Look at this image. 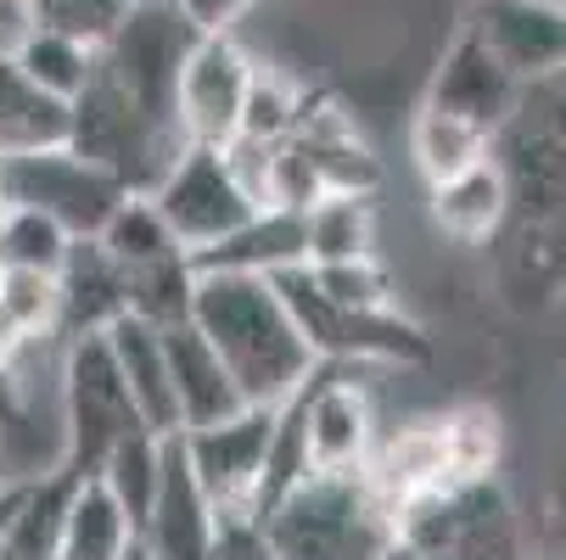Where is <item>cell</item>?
I'll use <instances>...</instances> for the list:
<instances>
[{"label": "cell", "instance_id": "34", "mask_svg": "<svg viewBox=\"0 0 566 560\" xmlns=\"http://www.w3.org/2000/svg\"><path fill=\"white\" fill-rule=\"evenodd\" d=\"M443 437H449V476L454 483H476V476H494L500 465V421L494 410L465 404L443 415Z\"/></svg>", "mask_w": 566, "mask_h": 560}, {"label": "cell", "instance_id": "40", "mask_svg": "<svg viewBox=\"0 0 566 560\" xmlns=\"http://www.w3.org/2000/svg\"><path fill=\"white\" fill-rule=\"evenodd\" d=\"M23 421V398H18V381H12V370L0 364V426H18Z\"/></svg>", "mask_w": 566, "mask_h": 560}, {"label": "cell", "instance_id": "8", "mask_svg": "<svg viewBox=\"0 0 566 560\" xmlns=\"http://www.w3.org/2000/svg\"><path fill=\"white\" fill-rule=\"evenodd\" d=\"M146 197L157 202V213H164L175 247H180L186 258L202 253V247H213L219 235H230L235 224H248V219L259 213V208L248 202V191L230 180L219 146H208V140H186L180 157L169 163V175L157 180Z\"/></svg>", "mask_w": 566, "mask_h": 560}, {"label": "cell", "instance_id": "16", "mask_svg": "<svg viewBox=\"0 0 566 560\" xmlns=\"http://www.w3.org/2000/svg\"><path fill=\"white\" fill-rule=\"evenodd\" d=\"M308 264V242H303V213L292 208H259L248 224H235L230 235H219L213 247L191 253L197 275H275Z\"/></svg>", "mask_w": 566, "mask_h": 560}, {"label": "cell", "instance_id": "37", "mask_svg": "<svg viewBox=\"0 0 566 560\" xmlns=\"http://www.w3.org/2000/svg\"><path fill=\"white\" fill-rule=\"evenodd\" d=\"M314 286L343 308H392V275L381 270V258H348V264H308Z\"/></svg>", "mask_w": 566, "mask_h": 560}, {"label": "cell", "instance_id": "31", "mask_svg": "<svg viewBox=\"0 0 566 560\" xmlns=\"http://www.w3.org/2000/svg\"><path fill=\"white\" fill-rule=\"evenodd\" d=\"M191 258L175 253V258H157V264H140V270H124V308L151 319V326H175V319L191 314Z\"/></svg>", "mask_w": 566, "mask_h": 560}, {"label": "cell", "instance_id": "13", "mask_svg": "<svg viewBox=\"0 0 566 560\" xmlns=\"http://www.w3.org/2000/svg\"><path fill=\"white\" fill-rule=\"evenodd\" d=\"M303 443L308 471H365L376 448V410L359 381L303 387Z\"/></svg>", "mask_w": 566, "mask_h": 560}, {"label": "cell", "instance_id": "17", "mask_svg": "<svg viewBox=\"0 0 566 560\" xmlns=\"http://www.w3.org/2000/svg\"><path fill=\"white\" fill-rule=\"evenodd\" d=\"M164 353H169L180 426H208V421H224V415H235L241 404H248L241 387H235V376L224 370V359L213 353V342L191 326V319L164 326Z\"/></svg>", "mask_w": 566, "mask_h": 560}, {"label": "cell", "instance_id": "21", "mask_svg": "<svg viewBox=\"0 0 566 560\" xmlns=\"http://www.w3.org/2000/svg\"><path fill=\"white\" fill-rule=\"evenodd\" d=\"M129 543H135V521L113 499V488L102 476H78L56 527V543H51V560H118Z\"/></svg>", "mask_w": 566, "mask_h": 560}, {"label": "cell", "instance_id": "41", "mask_svg": "<svg viewBox=\"0 0 566 560\" xmlns=\"http://www.w3.org/2000/svg\"><path fill=\"white\" fill-rule=\"evenodd\" d=\"M18 494H23V476H7V483H0V549H7V527H12Z\"/></svg>", "mask_w": 566, "mask_h": 560}, {"label": "cell", "instance_id": "12", "mask_svg": "<svg viewBox=\"0 0 566 560\" xmlns=\"http://www.w3.org/2000/svg\"><path fill=\"white\" fill-rule=\"evenodd\" d=\"M248 78H253V56L235 45V34H202L180 67V135L208 146L230 140Z\"/></svg>", "mask_w": 566, "mask_h": 560}, {"label": "cell", "instance_id": "35", "mask_svg": "<svg viewBox=\"0 0 566 560\" xmlns=\"http://www.w3.org/2000/svg\"><path fill=\"white\" fill-rule=\"evenodd\" d=\"M129 0H29L23 7V23L34 29H56V34H73L85 45H107V34L124 23Z\"/></svg>", "mask_w": 566, "mask_h": 560}, {"label": "cell", "instance_id": "14", "mask_svg": "<svg viewBox=\"0 0 566 560\" xmlns=\"http://www.w3.org/2000/svg\"><path fill=\"white\" fill-rule=\"evenodd\" d=\"M427 102H432V107H449V113H460V118H471V124H482V129H500V124L516 113L522 85L500 67V56L465 29V34H454V45L443 51Z\"/></svg>", "mask_w": 566, "mask_h": 560}, {"label": "cell", "instance_id": "20", "mask_svg": "<svg viewBox=\"0 0 566 560\" xmlns=\"http://www.w3.org/2000/svg\"><path fill=\"white\" fill-rule=\"evenodd\" d=\"M427 191H432V224L460 247L489 242L511 213V180H505V169L494 163V157H482V163H471L465 175L438 180Z\"/></svg>", "mask_w": 566, "mask_h": 560}, {"label": "cell", "instance_id": "36", "mask_svg": "<svg viewBox=\"0 0 566 560\" xmlns=\"http://www.w3.org/2000/svg\"><path fill=\"white\" fill-rule=\"evenodd\" d=\"M326 175L314 169V157L286 135L270 146V169H264V208H292V213H308L319 197H326Z\"/></svg>", "mask_w": 566, "mask_h": 560}, {"label": "cell", "instance_id": "18", "mask_svg": "<svg viewBox=\"0 0 566 560\" xmlns=\"http://www.w3.org/2000/svg\"><path fill=\"white\" fill-rule=\"evenodd\" d=\"M292 140L314 157V169L326 175L332 191H376L381 186V163L365 146V135L354 129V118L332 102V96H303Z\"/></svg>", "mask_w": 566, "mask_h": 560}, {"label": "cell", "instance_id": "39", "mask_svg": "<svg viewBox=\"0 0 566 560\" xmlns=\"http://www.w3.org/2000/svg\"><path fill=\"white\" fill-rule=\"evenodd\" d=\"M180 12H186L202 34H230L241 18L253 12V0H180Z\"/></svg>", "mask_w": 566, "mask_h": 560}, {"label": "cell", "instance_id": "32", "mask_svg": "<svg viewBox=\"0 0 566 560\" xmlns=\"http://www.w3.org/2000/svg\"><path fill=\"white\" fill-rule=\"evenodd\" d=\"M297 107H303V85H297V78H286L281 67H259V62H253L248 96H241V113H235V135L275 146V140L292 135Z\"/></svg>", "mask_w": 566, "mask_h": 560}, {"label": "cell", "instance_id": "47", "mask_svg": "<svg viewBox=\"0 0 566 560\" xmlns=\"http://www.w3.org/2000/svg\"><path fill=\"white\" fill-rule=\"evenodd\" d=\"M522 560H527V554H522ZM538 560H555V554H538Z\"/></svg>", "mask_w": 566, "mask_h": 560}, {"label": "cell", "instance_id": "33", "mask_svg": "<svg viewBox=\"0 0 566 560\" xmlns=\"http://www.w3.org/2000/svg\"><path fill=\"white\" fill-rule=\"evenodd\" d=\"M67 247H73V235L51 219V213H40V208H7V224H0V264H29V270H62V258H67Z\"/></svg>", "mask_w": 566, "mask_h": 560}, {"label": "cell", "instance_id": "4", "mask_svg": "<svg viewBox=\"0 0 566 560\" xmlns=\"http://www.w3.org/2000/svg\"><path fill=\"white\" fill-rule=\"evenodd\" d=\"M270 286L281 292L286 314L297 319L303 342L314 348V359H376V364H427L432 359V337L403 319L398 308H343L314 286L308 264L275 270Z\"/></svg>", "mask_w": 566, "mask_h": 560}, {"label": "cell", "instance_id": "30", "mask_svg": "<svg viewBox=\"0 0 566 560\" xmlns=\"http://www.w3.org/2000/svg\"><path fill=\"white\" fill-rule=\"evenodd\" d=\"M0 314L23 342H40L62 331V281L51 270L29 264H0Z\"/></svg>", "mask_w": 566, "mask_h": 560}, {"label": "cell", "instance_id": "15", "mask_svg": "<svg viewBox=\"0 0 566 560\" xmlns=\"http://www.w3.org/2000/svg\"><path fill=\"white\" fill-rule=\"evenodd\" d=\"M113 359H118V376L135 398V415L151 426V432H186L180 426V404H175V381H169V353H164V326H151L140 314H118L102 326Z\"/></svg>", "mask_w": 566, "mask_h": 560}, {"label": "cell", "instance_id": "19", "mask_svg": "<svg viewBox=\"0 0 566 560\" xmlns=\"http://www.w3.org/2000/svg\"><path fill=\"white\" fill-rule=\"evenodd\" d=\"M365 483L376 488V499L392 510L416 494H432L449 476V437H443V415L438 421H416L403 426L398 437H387L381 448H370V465H365Z\"/></svg>", "mask_w": 566, "mask_h": 560}, {"label": "cell", "instance_id": "11", "mask_svg": "<svg viewBox=\"0 0 566 560\" xmlns=\"http://www.w3.org/2000/svg\"><path fill=\"white\" fill-rule=\"evenodd\" d=\"M213 527H219V510L202 494L197 471L186 459V437L164 432V471H157V494H151V510L140 521L146 554L151 560H208Z\"/></svg>", "mask_w": 566, "mask_h": 560}, {"label": "cell", "instance_id": "9", "mask_svg": "<svg viewBox=\"0 0 566 560\" xmlns=\"http://www.w3.org/2000/svg\"><path fill=\"white\" fill-rule=\"evenodd\" d=\"M275 410L281 404H241L224 421L208 426H186V459L197 471L202 494L213 499L219 516H253V494L264 476V454H270V432H275Z\"/></svg>", "mask_w": 566, "mask_h": 560}, {"label": "cell", "instance_id": "2", "mask_svg": "<svg viewBox=\"0 0 566 560\" xmlns=\"http://www.w3.org/2000/svg\"><path fill=\"white\" fill-rule=\"evenodd\" d=\"M259 521L281 560H381L392 543V510L365 471H308Z\"/></svg>", "mask_w": 566, "mask_h": 560}, {"label": "cell", "instance_id": "38", "mask_svg": "<svg viewBox=\"0 0 566 560\" xmlns=\"http://www.w3.org/2000/svg\"><path fill=\"white\" fill-rule=\"evenodd\" d=\"M208 560H281V549L270 543L264 521L259 516H219L213 527V543H208Z\"/></svg>", "mask_w": 566, "mask_h": 560}, {"label": "cell", "instance_id": "7", "mask_svg": "<svg viewBox=\"0 0 566 560\" xmlns=\"http://www.w3.org/2000/svg\"><path fill=\"white\" fill-rule=\"evenodd\" d=\"M0 175H7V202L51 213L73 242L102 235L113 208L129 197L118 175H107L102 163H91V157H78L73 146L12 151V157H0Z\"/></svg>", "mask_w": 566, "mask_h": 560}, {"label": "cell", "instance_id": "45", "mask_svg": "<svg viewBox=\"0 0 566 560\" xmlns=\"http://www.w3.org/2000/svg\"><path fill=\"white\" fill-rule=\"evenodd\" d=\"M7 7H12V12H23V7H29V0H7Z\"/></svg>", "mask_w": 566, "mask_h": 560}, {"label": "cell", "instance_id": "28", "mask_svg": "<svg viewBox=\"0 0 566 560\" xmlns=\"http://www.w3.org/2000/svg\"><path fill=\"white\" fill-rule=\"evenodd\" d=\"M102 253L118 264V270H140V264H157V258H175L180 247H175V235H169V224H164V213H157V202L146 197V191H129L118 208H113V219L102 224Z\"/></svg>", "mask_w": 566, "mask_h": 560}, {"label": "cell", "instance_id": "46", "mask_svg": "<svg viewBox=\"0 0 566 560\" xmlns=\"http://www.w3.org/2000/svg\"><path fill=\"white\" fill-rule=\"evenodd\" d=\"M0 483H7V459H0Z\"/></svg>", "mask_w": 566, "mask_h": 560}, {"label": "cell", "instance_id": "24", "mask_svg": "<svg viewBox=\"0 0 566 560\" xmlns=\"http://www.w3.org/2000/svg\"><path fill=\"white\" fill-rule=\"evenodd\" d=\"M410 157H416L421 180L438 186V180L465 175L471 163H482V157H494V129H482V124L427 102L410 124Z\"/></svg>", "mask_w": 566, "mask_h": 560}, {"label": "cell", "instance_id": "42", "mask_svg": "<svg viewBox=\"0 0 566 560\" xmlns=\"http://www.w3.org/2000/svg\"><path fill=\"white\" fill-rule=\"evenodd\" d=\"M18 348H23V337H18V331L7 326V314H0V364H7V359H12Z\"/></svg>", "mask_w": 566, "mask_h": 560}, {"label": "cell", "instance_id": "3", "mask_svg": "<svg viewBox=\"0 0 566 560\" xmlns=\"http://www.w3.org/2000/svg\"><path fill=\"white\" fill-rule=\"evenodd\" d=\"M197 40H202V29L180 12V0H129L124 23L96 51V67L157 129L180 135V67Z\"/></svg>", "mask_w": 566, "mask_h": 560}, {"label": "cell", "instance_id": "43", "mask_svg": "<svg viewBox=\"0 0 566 560\" xmlns=\"http://www.w3.org/2000/svg\"><path fill=\"white\" fill-rule=\"evenodd\" d=\"M118 560H151V554H146V543H140V532H135V543H129V549H124Z\"/></svg>", "mask_w": 566, "mask_h": 560}, {"label": "cell", "instance_id": "10", "mask_svg": "<svg viewBox=\"0 0 566 560\" xmlns=\"http://www.w3.org/2000/svg\"><path fill=\"white\" fill-rule=\"evenodd\" d=\"M482 45L500 56L516 85L566 73V7L560 0H471V23Z\"/></svg>", "mask_w": 566, "mask_h": 560}, {"label": "cell", "instance_id": "22", "mask_svg": "<svg viewBox=\"0 0 566 560\" xmlns=\"http://www.w3.org/2000/svg\"><path fill=\"white\" fill-rule=\"evenodd\" d=\"M62 331L78 337V331H102L107 319L124 314V270L102 253L96 235H85V242H73L62 270Z\"/></svg>", "mask_w": 566, "mask_h": 560}, {"label": "cell", "instance_id": "23", "mask_svg": "<svg viewBox=\"0 0 566 560\" xmlns=\"http://www.w3.org/2000/svg\"><path fill=\"white\" fill-rule=\"evenodd\" d=\"M40 146H67V102L40 91L12 51H0V157Z\"/></svg>", "mask_w": 566, "mask_h": 560}, {"label": "cell", "instance_id": "5", "mask_svg": "<svg viewBox=\"0 0 566 560\" xmlns=\"http://www.w3.org/2000/svg\"><path fill=\"white\" fill-rule=\"evenodd\" d=\"M146 426L135 415V398L118 376V359L102 331H78L67 337L62 359V459L73 476H96L102 459L113 454L118 437Z\"/></svg>", "mask_w": 566, "mask_h": 560}, {"label": "cell", "instance_id": "27", "mask_svg": "<svg viewBox=\"0 0 566 560\" xmlns=\"http://www.w3.org/2000/svg\"><path fill=\"white\" fill-rule=\"evenodd\" d=\"M12 62L34 78L40 91H51L56 102H73L78 91H85V78L96 73V45L29 23V29L18 34V45H12Z\"/></svg>", "mask_w": 566, "mask_h": 560}, {"label": "cell", "instance_id": "1", "mask_svg": "<svg viewBox=\"0 0 566 560\" xmlns=\"http://www.w3.org/2000/svg\"><path fill=\"white\" fill-rule=\"evenodd\" d=\"M186 319L213 342L248 404H286L319 370L297 319L264 275H197Z\"/></svg>", "mask_w": 566, "mask_h": 560}, {"label": "cell", "instance_id": "26", "mask_svg": "<svg viewBox=\"0 0 566 560\" xmlns=\"http://www.w3.org/2000/svg\"><path fill=\"white\" fill-rule=\"evenodd\" d=\"M73 483H78V476L67 465H51V471L23 476V494H18V510H12L0 560H51V543H56L62 510L73 499Z\"/></svg>", "mask_w": 566, "mask_h": 560}, {"label": "cell", "instance_id": "6", "mask_svg": "<svg viewBox=\"0 0 566 560\" xmlns=\"http://www.w3.org/2000/svg\"><path fill=\"white\" fill-rule=\"evenodd\" d=\"M67 146L78 157L102 163L107 175L124 180V191H151L157 180L169 175V163L180 157V135L157 129L113 78L96 67L85 78V91L67 102Z\"/></svg>", "mask_w": 566, "mask_h": 560}, {"label": "cell", "instance_id": "44", "mask_svg": "<svg viewBox=\"0 0 566 560\" xmlns=\"http://www.w3.org/2000/svg\"><path fill=\"white\" fill-rule=\"evenodd\" d=\"M7 208H12V202H7V175H0V224H7Z\"/></svg>", "mask_w": 566, "mask_h": 560}, {"label": "cell", "instance_id": "29", "mask_svg": "<svg viewBox=\"0 0 566 560\" xmlns=\"http://www.w3.org/2000/svg\"><path fill=\"white\" fill-rule=\"evenodd\" d=\"M157 471H164V432H151V426H135L129 437L113 443V454L102 459V483L113 488V499L129 510L135 532L151 510V494H157Z\"/></svg>", "mask_w": 566, "mask_h": 560}, {"label": "cell", "instance_id": "25", "mask_svg": "<svg viewBox=\"0 0 566 560\" xmlns=\"http://www.w3.org/2000/svg\"><path fill=\"white\" fill-rule=\"evenodd\" d=\"M308 264H348L376 253V208L370 191H326L303 213Z\"/></svg>", "mask_w": 566, "mask_h": 560}]
</instances>
